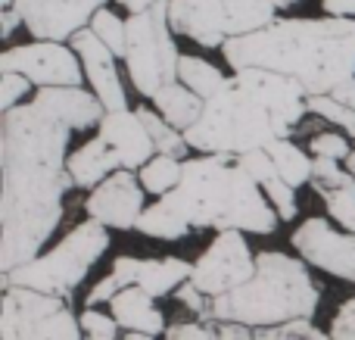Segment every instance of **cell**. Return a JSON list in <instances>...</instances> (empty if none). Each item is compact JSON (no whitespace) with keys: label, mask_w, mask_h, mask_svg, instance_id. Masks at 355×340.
Wrapping results in <instances>:
<instances>
[{"label":"cell","mask_w":355,"mask_h":340,"mask_svg":"<svg viewBox=\"0 0 355 340\" xmlns=\"http://www.w3.org/2000/svg\"><path fill=\"white\" fill-rule=\"evenodd\" d=\"M106 106L85 87H37L0 116V275L44 253L72 191L69 141Z\"/></svg>","instance_id":"1"},{"label":"cell","mask_w":355,"mask_h":340,"mask_svg":"<svg viewBox=\"0 0 355 340\" xmlns=\"http://www.w3.org/2000/svg\"><path fill=\"white\" fill-rule=\"evenodd\" d=\"M306 112L309 94L300 81L271 69H234L184 137L200 153L243 156L290 137Z\"/></svg>","instance_id":"2"},{"label":"cell","mask_w":355,"mask_h":340,"mask_svg":"<svg viewBox=\"0 0 355 340\" xmlns=\"http://www.w3.org/2000/svg\"><path fill=\"white\" fill-rule=\"evenodd\" d=\"M221 50L231 69H271L300 81L306 94H334L355 78V19H275Z\"/></svg>","instance_id":"3"},{"label":"cell","mask_w":355,"mask_h":340,"mask_svg":"<svg viewBox=\"0 0 355 340\" xmlns=\"http://www.w3.org/2000/svg\"><path fill=\"white\" fill-rule=\"evenodd\" d=\"M162 200L190 228L275 235L281 222L262 185L234 156L202 153L184 160L181 181Z\"/></svg>","instance_id":"4"},{"label":"cell","mask_w":355,"mask_h":340,"mask_svg":"<svg viewBox=\"0 0 355 340\" xmlns=\"http://www.w3.org/2000/svg\"><path fill=\"white\" fill-rule=\"evenodd\" d=\"M318 303L321 287L315 284L309 262L281 250H265L256 253V272L250 281L212 297L209 322H237L259 331L296 318H312Z\"/></svg>","instance_id":"5"},{"label":"cell","mask_w":355,"mask_h":340,"mask_svg":"<svg viewBox=\"0 0 355 340\" xmlns=\"http://www.w3.org/2000/svg\"><path fill=\"white\" fill-rule=\"evenodd\" d=\"M106 250H110L106 225L87 219V222L75 225L56 247L44 250L41 256H35L31 262H22L12 272H3L0 284H22V287H35V291L56 294V297L69 300Z\"/></svg>","instance_id":"6"},{"label":"cell","mask_w":355,"mask_h":340,"mask_svg":"<svg viewBox=\"0 0 355 340\" xmlns=\"http://www.w3.org/2000/svg\"><path fill=\"white\" fill-rule=\"evenodd\" d=\"M128 44H125V69L128 78L144 97L153 100L166 85L178 81L181 53L175 47L168 0H156L147 10L131 12L128 19Z\"/></svg>","instance_id":"7"},{"label":"cell","mask_w":355,"mask_h":340,"mask_svg":"<svg viewBox=\"0 0 355 340\" xmlns=\"http://www.w3.org/2000/svg\"><path fill=\"white\" fill-rule=\"evenodd\" d=\"M275 12V0H168L172 28L209 50L271 25Z\"/></svg>","instance_id":"8"},{"label":"cell","mask_w":355,"mask_h":340,"mask_svg":"<svg viewBox=\"0 0 355 340\" xmlns=\"http://www.w3.org/2000/svg\"><path fill=\"white\" fill-rule=\"evenodd\" d=\"M0 340H85L66 297L22 284H0Z\"/></svg>","instance_id":"9"},{"label":"cell","mask_w":355,"mask_h":340,"mask_svg":"<svg viewBox=\"0 0 355 340\" xmlns=\"http://www.w3.org/2000/svg\"><path fill=\"white\" fill-rule=\"evenodd\" d=\"M0 72H19L35 87H78L87 78L72 44L31 41L0 53Z\"/></svg>","instance_id":"10"},{"label":"cell","mask_w":355,"mask_h":340,"mask_svg":"<svg viewBox=\"0 0 355 340\" xmlns=\"http://www.w3.org/2000/svg\"><path fill=\"white\" fill-rule=\"evenodd\" d=\"M252 272H256V253L250 250L243 231H218L215 241L193 262L190 281L209 297H221L250 281Z\"/></svg>","instance_id":"11"},{"label":"cell","mask_w":355,"mask_h":340,"mask_svg":"<svg viewBox=\"0 0 355 340\" xmlns=\"http://www.w3.org/2000/svg\"><path fill=\"white\" fill-rule=\"evenodd\" d=\"M290 241L309 266L355 284V231L334 228L327 219L312 216L293 231Z\"/></svg>","instance_id":"12"},{"label":"cell","mask_w":355,"mask_h":340,"mask_svg":"<svg viewBox=\"0 0 355 340\" xmlns=\"http://www.w3.org/2000/svg\"><path fill=\"white\" fill-rule=\"evenodd\" d=\"M106 0H16L12 10L22 16V25L35 41H72L81 28L91 25Z\"/></svg>","instance_id":"13"},{"label":"cell","mask_w":355,"mask_h":340,"mask_svg":"<svg viewBox=\"0 0 355 340\" xmlns=\"http://www.w3.org/2000/svg\"><path fill=\"white\" fill-rule=\"evenodd\" d=\"M144 185H141V175H135L131 169H119L112 172L106 181H100L85 200V210L87 219L94 222L106 225V228H116V231H131L137 228L144 216Z\"/></svg>","instance_id":"14"},{"label":"cell","mask_w":355,"mask_h":340,"mask_svg":"<svg viewBox=\"0 0 355 340\" xmlns=\"http://www.w3.org/2000/svg\"><path fill=\"white\" fill-rule=\"evenodd\" d=\"M69 44H72L75 53L81 56V66H85V75H87V81H91V91L97 94V100L106 106V112L125 110L128 100H125L122 75H119V69H116V53L100 41L97 31L87 25V28H81Z\"/></svg>","instance_id":"15"},{"label":"cell","mask_w":355,"mask_h":340,"mask_svg":"<svg viewBox=\"0 0 355 340\" xmlns=\"http://www.w3.org/2000/svg\"><path fill=\"white\" fill-rule=\"evenodd\" d=\"M97 135L116 150L122 169H144L156 156V144L150 137L147 125H144L137 110H110L97 125Z\"/></svg>","instance_id":"16"},{"label":"cell","mask_w":355,"mask_h":340,"mask_svg":"<svg viewBox=\"0 0 355 340\" xmlns=\"http://www.w3.org/2000/svg\"><path fill=\"white\" fill-rule=\"evenodd\" d=\"M110 312L122 325V331H144V334H153V337L168 331L166 316L156 306V297L144 291L141 284H131L125 291H119L110 303Z\"/></svg>","instance_id":"17"},{"label":"cell","mask_w":355,"mask_h":340,"mask_svg":"<svg viewBox=\"0 0 355 340\" xmlns=\"http://www.w3.org/2000/svg\"><path fill=\"white\" fill-rule=\"evenodd\" d=\"M119 169H122V162H119L116 150L100 135L81 144L75 153H69V175H72V185L81 191H94L100 181H106Z\"/></svg>","instance_id":"18"},{"label":"cell","mask_w":355,"mask_h":340,"mask_svg":"<svg viewBox=\"0 0 355 340\" xmlns=\"http://www.w3.org/2000/svg\"><path fill=\"white\" fill-rule=\"evenodd\" d=\"M153 106L168 125H175L178 131H187L190 125L200 119L206 100H202L200 94L190 91L187 85H181V81H172V85H166L153 97Z\"/></svg>","instance_id":"19"},{"label":"cell","mask_w":355,"mask_h":340,"mask_svg":"<svg viewBox=\"0 0 355 340\" xmlns=\"http://www.w3.org/2000/svg\"><path fill=\"white\" fill-rule=\"evenodd\" d=\"M193 266L178 256H162V260H141V272H137V284L153 297H166L178 291L184 281H190Z\"/></svg>","instance_id":"20"},{"label":"cell","mask_w":355,"mask_h":340,"mask_svg":"<svg viewBox=\"0 0 355 340\" xmlns=\"http://www.w3.org/2000/svg\"><path fill=\"white\" fill-rule=\"evenodd\" d=\"M271 160H275L277 172L281 178L287 181L290 187H302V185H312V172H315V160L306 153L302 147H296L290 137H281L268 147Z\"/></svg>","instance_id":"21"},{"label":"cell","mask_w":355,"mask_h":340,"mask_svg":"<svg viewBox=\"0 0 355 340\" xmlns=\"http://www.w3.org/2000/svg\"><path fill=\"white\" fill-rule=\"evenodd\" d=\"M135 231H141L144 237H156V241H181V237H187L193 228H190L172 206L159 197L153 206L144 210V216H141V222H137Z\"/></svg>","instance_id":"22"},{"label":"cell","mask_w":355,"mask_h":340,"mask_svg":"<svg viewBox=\"0 0 355 340\" xmlns=\"http://www.w3.org/2000/svg\"><path fill=\"white\" fill-rule=\"evenodd\" d=\"M137 272H141V260H135V256H119V260L112 262V272L91 287L85 306L97 309V306H103V303H112V297H116L119 291L137 284Z\"/></svg>","instance_id":"23"},{"label":"cell","mask_w":355,"mask_h":340,"mask_svg":"<svg viewBox=\"0 0 355 340\" xmlns=\"http://www.w3.org/2000/svg\"><path fill=\"white\" fill-rule=\"evenodd\" d=\"M227 75L221 69H215L209 60L202 56H184L181 53V66H178V81L187 85L193 94H200L202 100H209L221 85H225Z\"/></svg>","instance_id":"24"},{"label":"cell","mask_w":355,"mask_h":340,"mask_svg":"<svg viewBox=\"0 0 355 340\" xmlns=\"http://www.w3.org/2000/svg\"><path fill=\"white\" fill-rule=\"evenodd\" d=\"M181 172H184V160L166 156V153H156L147 166L137 169L144 191L153 194V197H166L168 191H175L178 181H181Z\"/></svg>","instance_id":"25"},{"label":"cell","mask_w":355,"mask_h":340,"mask_svg":"<svg viewBox=\"0 0 355 340\" xmlns=\"http://www.w3.org/2000/svg\"><path fill=\"white\" fill-rule=\"evenodd\" d=\"M137 112H141V119H144V125H147L150 137H153L156 153L178 156V160H184V156H187L190 144H187V137H184V131H178L175 125H168L166 119H162L156 110H150V106H137Z\"/></svg>","instance_id":"26"},{"label":"cell","mask_w":355,"mask_h":340,"mask_svg":"<svg viewBox=\"0 0 355 340\" xmlns=\"http://www.w3.org/2000/svg\"><path fill=\"white\" fill-rule=\"evenodd\" d=\"M91 28L97 31V37L112 53L125 60V44H128V22H125V19H119L110 6H103V10H97V16L91 19Z\"/></svg>","instance_id":"27"},{"label":"cell","mask_w":355,"mask_h":340,"mask_svg":"<svg viewBox=\"0 0 355 340\" xmlns=\"http://www.w3.org/2000/svg\"><path fill=\"white\" fill-rule=\"evenodd\" d=\"M309 112L327 119L331 125L349 131V135L355 137V110L346 106L343 100H337L334 94H309Z\"/></svg>","instance_id":"28"},{"label":"cell","mask_w":355,"mask_h":340,"mask_svg":"<svg viewBox=\"0 0 355 340\" xmlns=\"http://www.w3.org/2000/svg\"><path fill=\"white\" fill-rule=\"evenodd\" d=\"M355 185V175L343 169V162L327 160V156H315V172H312V187L318 194L324 191H343Z\"/></svg>","instance_id":"29"},{"label":"cell","mask_w":355,"mask_h":340,"mask_svg":"<svg viewBox=\"0 0 355 340\" xmlns=\"http://www.w3.org/2000/svg\"><path fill=\"white\" fill-rule=\"evenodd\" d=\"M256 340H334V337L331 331H321L318 325H312V318H296V322L259 328Z\"/></svg>","instance_id":"30"},{"label":"cell","mask_w":355,"mask_h":340,"mask_svg":"<svg viewBox=\"0 0 355 340\" xmlns=\"http://www.w3.org/2000/svg\"><path fill=\"white\" fill-rule=\"evenodd\" d=\"M327 206V216L340 225L343 231H355V185L343 191H324L318 194Z\"/></svg>","instance_id":"31"},{"label":"cell","mask_w":355,"mask_h":340,"mask_svg":"<svg viewBox=\"0 0 355 340\" xmlns=\"http://www.w3.org/2000/svg\"><path fill=\"white\" fill-rule=\"evenodd\" d=\"M78 322H81V331H85V340H119V331H122V325L116 322L112 312L106 316V312L91 309V306H85Z\"/></svg>","instance_id":"32"},{"label":"cell","mask_w":355,"mask_h":340,"mask_svg":"<svg viewBox=\"0 0 355 340\" xmlns=\"http://www.w3.org/2000/svg\"><path fill=\"white\" fill-rule=\"evenodd\" d=\"M309 150H312V156H327V160H337V162H346L352 156L349 141L340 131H321V135H315Z\"/></svg>","instance_id":"33"},{"label":"cell","mask_w":355,"mask_h":340,"mask_svg":"<svg viewBox=\"0 0 355 340\" xmlns=\"http://www.w3.org/2000/svg\"><path fill=\"white\" fill-rule=\"evenodd\" d=\"M162 340H218V322H175L168 325V331Z\"/></svg>","instance_id":"34"},{"label":"cell","mask_w":355,"mask_h":340,"mask_svg":"<svg viewBox=\"0 0 355 340\" xmlns=\"http://www.w3.org/2000/svg\"><path fill=\"white\" fill-rule=\"evenodd\" d=\"M31 81L25 78V75L19 72H0V112L12 110V106H19L25 100V94H28Z\"/></svg>","instance_id":"35"},{"label":"cell","mask_w":355,"mask_h":340,"mask_svg":"<svg viewBox=\"0 0 355 340\" xmlns=\"http://www.w3.org/2000/svg\"><path fill=\"white\" fill-rule=\"evenodd\" d=\"M178 303L184 306V309L196 312V318H202V322H209V309H212V297L209 294H202L200 287L193 284V281H184L181 287L175 291Z\"/></svg>","instance_id":"36"},{"label":"cell","mask_w":355,"mask_h":340,"mask_svg":"<svg viewBox=\"0 0 355 340\" xmlns=\"http://www.w3.org/2000/svg\"><path fill=\"white\" fill-rule=\"evenodd\" d=\"M331 337L334 340H355V297L340 303L337 316L331 318Z\"/></svg>","instance_id":"37"},{"label":"cell","mask_w":355,"mask_h":340,"mask_svg":"<svg viewBox=\"0 0 355 340\" xmlns=\"http://www.w3.org/2000/svg\"><path fill=\"white\" fill-rule=\"evenodd\" d=\"M218 340H256V331L237 322H218Z\"/></svg>","instance_id":"38"},{"label":"cell","mask_w":355,"mask_h":340,"mask_svg":"<svg viewBox=\"0 0 355 340\" xmlns=\"http://www.w3.org/2000/svg\"><path fill=\"white\" fill-rule=\"evenodd\" d=\"M324 16H337V19H355V0H321Z\"/></svg>","instance_id":"39"},{"label":"cell","mask_w":355,"mask_h":340,"mask_svg":"<svg viewBox=\"0 0 355 340\" xmlns=\"http://www.w3.org/2000/svg\"><path fill=\"white\" fill-rule=\"evenodd\" d=\"M16 25H22V16H19V12L12 10V6L0 10V37H3V41H10V37H12Z\"/></svg>","instance_id":"40"},{"label":"cell","mask_w":355,"mask_h":340,"mask_svg":"<svg viewBox=\"0 0 355 340\" xmlns=\"http://www.w3.org/2000/svg\"><path fill=\"white\" fill-rule=\"evenodd\" d=\"M334 97H337V100H343L346 106H352V110H355V78L343 81V85H340V87H334Z\"/></svg>","instance_id":"41"},{"label":"cell","mask_w":355,"mask_h":340,"mask_svg":"<svg viewBox=\"0 0 355 340\" xmlns=\"http://www.w3.org/2000/svg\"><path fill=\"white\" fill-rule=\"evenodd\" d=\"M119 3H122L125 10H131V12H141V10H147L150 3H156V0H119Z\"/></svg>","instance_id":"42"},{"label":"cell","mask_w":355,"mask_h":340,"mask_svg":"<svg viewBox=\"0 0 355 340\" xmlns=\"http://www.w3.org/2000/svg\"><path fill=\"white\" fill-rule=\"evenodd\" d=\"M122 340H156L153 334H144V331H128Z\"/></svg>","instance_id":"43"},{"label":"cell","mask_w":355,"mask_h":340,"mask_svg":"<svg viewBox=\"0 0 355 340\" xmlns=\"http://www.w3.org/2000/svg\"><path fill=\"white\" fill-rule=\"evenodd\" d=\"M293 3H300V0H275L277 10H284V6H293Z\"/></svg>","instance_id":"44"},{"label":"cell","mask_w":355,"mask_h":340,"mask_svg":"<svg viewBox=\"0 0 355 340\" xmlns=\"http://www.w3.org/2000/svg\"><path fill=\"white\" fill-rule=\"evenodd\" d=\"M16 0H0V10H6V6H12Z\"/></svg>","instance_id":"45"}]
</instances>
